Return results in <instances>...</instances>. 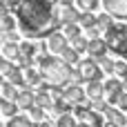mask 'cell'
I'll return each instance as SVG.
<instances>
[{"instance_id": "1", "label": "cell", "mask_w": 127, "mask_h": 127, "mask_svg": "<svg viewBox=\"0 0 127 127\" xmlns=\"http://www.w3.org/2000/svg\"><path fill=\"white\" fill-rule=\"evenodd\" d=\"M18 22L27 38H42L54 29L63 27V22L54 13V4L49 0H25L16 9Z\"/></svg>"}, {"instance_id": "2", "label": "cell", "mask_w": 127, "mask_h": 127, "mask_svg": "<svg viewBox=\"0 0 127 127\" xmlns=\"http://www.w3.org/2000/svg\"><path fill=\"white\" fill-rule=\"evenodd\" d=\"M36 60H38L40 71L49 85H69L71 65H67L63 58H56V54H54V56H40Z\"/></svg>"}, {"instance_id": "3", "label": "cell", "mask_w": 127, "mask_h": 127, "mask_svg": "<svg viewBox=\"0 0 127 127\" xmlns=\"http://www.w3.org/2000/svg\"><path fill=\"white\" fill-rule=\"evenodd\" d=\"M105 40L109 45V49L118 56L127 58V27L125 25H118L114 22L107 31H105Z\"/></svg>"}, {"instance_id": "4", "label": "cell", "mask_w": 127, "mask_h": 127, "mask_svg": "<svg viewBox=\"0 0 127 127\" xmlns=\"http://www.w3.org/2000/svg\"><path fill=\"white\" fill-rule=\"evenodd\" d=\"M54 13H56V18H58L63 25H67V22H78V18H80V9L74 7L71 0H60V2L54 7Z\"/></svg>"}, {"instance_id": "5", "label": "cell", "mask_w": 127, "mask_h": 127, "mask_svg": "<svg viewBox=\"0 0 127 127\" xmlns=\"http://www.w3.org/2000/svg\"><path fill=\"white\" fill-rule=\"evenodd\" d=\"M74 112H76V116H78V121H80V125H103L105 123V114L100 116V112H96L92 105L87 107L85 103H80V105H76L74 107Z\"/></svg>"}, {"instance_id": "6", "label": "cell", "mask_w": 127, "mask_h": 127, "mask_svg": "<svg viewBox=\"0 0 127 127\" xmlns=\"http://www.w3.org/2000/svg\"><path fill=\"white\" fill-rule=\"evenodd\" d=\"M45 38H47L49 51H51V54H56V56H60V54L69 47V38H67V33H65V31L54 29V31H51V33H47Z\"/></svg>"}, {"instance_id": "7", "label": "cell", "mask_w": 127, "mask_h": 127, "mask_svg": "<svg viewBox=\"0 0 127 127\" xmlns=\"http://www.w3.org/2000/svg\"><path fill=\"white\" fill-rule=\"evenodd\" d=\"M78 67H80V71H83V76H85V83L87 80H103V67L98 65V60L96 58H85V60H80L78 63Z\"/></svg>"}, {"instance_id": "8", "label": "cell", "mask_w": 127, "mask_h": 127, "mask_svg": "<svg viewBox=\"0 0 127 127\" xmlns=\"http://www.w3.org/2000/svg\"><path fill=\"white\" fill-rule=\"evenodd\" d=\"M63 96H65V98H67V100H69L74 107L87 100V92H85L80 85H71V83H69V87L65 89V94H63Z\"/></svg>"}, {"instance_id": "9", "label": "cell", "mask_w": 127, "mask_h": 127, "mask_svg": "<svg viewBox=\"0 0 127 127\" xmlns=\"http://www.w3.org/2000/svg\"><path fill=\"white\" fill-rule=\"evenodd\" d=\"M103 7L114 18H127V0H103Z\"/></svg>"}, {"instance_id": "10", "label": "cell", "mask_w": 127, "mask_h": 127, "mask_svg": "<svg viewBox=\"0 0 127 127\" xmlns=\"http://www.w3.org/2000/svg\"><path fill=\"white\" fill-rule=\"evenodd\" d=\"M42 83H45V76H42L40 67H38V69H33V65H31V67H27V69H25V85H27V87L38 89Z\"/></svg>"}, {"instance_id": "11", "label": "cell", "mask_w": 127, "mask_h": 127, "mask_svg": "<svg viewBox=\"0 0 127 127\" xmlns=\"http://www.w3.org/2000/svg\"><path fill=\"white\" fill-rule=\"evenodd\" d=\"M16 103H18V107L20 109H29L33 103H36V92L31 89V87H20V92H18V96H16Z\"/></svg>"}, {"instance_id": "12", "label": "cell", "mask_w": 127, "mask_h": 127, "mask_svg": "<svg viewBox=\"0 0 127 127\" xmlns=\"http://www.w3.org/2000/svg\"><path fill=\"white\" fill-rule=\"evenodd\" d=\"M103 114H105L107 123H112V125H127V114L121 107H112V103H109V107H107Z\"/></svg>"}, {"instance_id": "13", "label": "cell", "mask_w": 127, "mask_h": 127, "mask_svg": "<svg viewBox=\"0 0 127 127\" xmlns=\"http://www.w3.org/2000/svg\"><path fill=\"white\" fill-rule=\"evenodd\" d=\"M85 92H87V98L89 100L103 98L105 96V80H87L85 83Z\"/></svg>"}, {"instance_id": "14", "label": "cell", "mask_w": 127, "mask_h": 127, "mask_svg": "<svg viewBox=\"0 0 127 127\" xmlns=\"http://www.w3.org/2000/svg\"><path fill=\"white\" fill-rule=\"evenodd\" d=\"M107 49H109V45H107L105 38H92L89 40V47H87V54L92 58H98V56H105Z\"/></svg>"}, {"instance_id": "15", "label": "cell", "mask_w": 127, "mask_h": 127, "mask_svg": "<svg viewBox=\"0 0 127 127\" xmlns=\"http://www.w3.org/2000/svg\"><path fill=\"white\" fill-rule=\"evenodd\" d=\"M18 56H20V42L4 40V42H2V58H7V60H18Z\"/></svg>"}, {"instance_id": "16", "label": "cell", "mask_w": 127, "mask_h": 127, "mask_svg": "<svg viewBox=\"0 0 127 127\" xmlns=\"http://www.w3.org/2000/svg\"><path fill=\"white\" fill-rule=\"evenodd\" d=\"M18 103L16 100H11V98H0V114L4 116V118H11V116H16L18 114Z\"/></svg>"}, {"instance_id": "17", "label": "cell", "mask_w": 127, "mask_h": 127, "mask_svg": "<svg viewBox=\"0 0 127 127\" xmlns=\"http://www.w3.org/2000/svg\"><path fill=\"white\" fill-rule=\"evenodd\" d=\"M18 25H20V22H18V16H11V13H9V9H2L0 29H2V31H13Z\"/></svg>"}, {"instance_id": "18", "label": "cell", "mask_w": 127, "mask_h": 127, "mask_svg": "<svg viewBox=\"0 0 127 127\" xmlns=\"http://www.w3.org/2000/svg\"><path fill=\"white\" fill-rule=\"evenodd\" d=\"M18 92H20V87H18V85H13L11 80L2 78V83H0V94H2V98H11V100H16Z\"/></svg>"}, {"instance_id": "19", "label": "cell", "mask_w": 127, "mask_h": 127, "mask_svg": "<svg viewBox=\"0 0 127 127\" xmlns=\"http://www.w3.org/2000/svg\"><path fill=\"white\" fill-rule=\"evenodd\" d=\"M31 125H33V118L31 116H20V114L11 116L9 123H7V127H31Z\"/></svg>"}, {"instance_id": "20", "label": "cell", "mask_w": 127, "mask_h": 127, "mask_svg": "<svg viewBox=\"0 0 127 127\" xmlns=\"http://www.w3.org/2000/svg\"><path fill=\"white\" fill-rule=\"evenodd\" d=\"M78 123H80L78 116H71V112H65V114H60L56 118V125L58 127H74V125H78Z\"/></svg>"}, {"instance_id": "21", "label": "cell", "mask_w": 127, "mask_h": 127, "mask_svg": "<svg viewBox=\"0 0 127 127\" xmlns=\"http://www.w3.org/2000/svg\"><path fill=\"white\" fill-rule=\"evenodd\" d=\"M78 54H80L78 49H74V47H67V49L60 54V58H63L67 65H78V63H80V60H78Z\"/></svg>"}, {"instance_id": "22", "label": "cell", "mask_w": 127, "mask_h": 127, "mask_svg": "<svg viewBox=\"0 0 127 127\" xmlns=\"http://www.w3.org/2000/svg\"><path fill=\"white\" fill-rule=\"evenodd\" d=\"M96 25H98V29H100V31H107V29L114 25V16H112L109 11H105V13H100V16H98Z\"/></svg>"}, {"instance_id": "23", "label": "cell", "mask_w": 127, "mask_h": 127, "mask_svg": "<svg viewBox=\"0 0 127 127\" xmlns=\"http://www.w3.org/2000/svg\"><path fill=\"white\" fill-rule=\"evenodd\" d=\"M71 47L78 49V51H87V47H89V38H87L85 33H78V36L71 38Z\"/></svg>"}, {"instance_id": "24", "label": "cell", "mask_w": 127, "mask_h": 127, "mask_svg": "<svg viewBox=\"0 0 127 127\" xmlns=\"http://www.w3.org/2000/svg\"><path fill=\"white\" fill-rule=\"evenodd\" d=\"M96 60H98V65L103 67V71H105V74H114V69H116V60H112L107 54H105V56H98Z\"/></svg>"}, {"instance_id": "25", "label": "cell", "mask_w": 127, "mask_h": 127, "mask_svg": "<svg viewBox=\"0 0 127 127\" xmlns=\"http://www.w3.org/2000/svg\"><path fill=\"white\" fill-rule=\"evenodd\" d=\"M96 20H98V16H94V11H80V18H78V22H80V27L85 29V27H92V25H96Z\"/></svg>"}, {"instance_id": "26", "label": "cell", "mask_w": 127, "mask_h": 127, "mask_svg": "<svg viewBox=\"0 0 127 127\" xmlns=\"http://www.w3.org/2000/svg\"><path fill=\"white\" fill-rule=\"evenodd\" d=\"M63 31H65V33H67V38L71 40L74 36L83 33V27H80V22H67V25H63Z\"/></svg>"}, {"instance_id": "27", "label": "cell", "mask_w": 127, "mask_h": 127, "mask_svg": "<svg viewBox=\"0 0 127 127\" xmlns=\"http://www.w3.org/2000/svg\"><path fill=\"white\" fill-rule=\"evenodd\" d=\"M27 112H29V116L33 118V123H36V125H38L40 121H45V107H40V105H36V103H33Z\"/></svg>"}, {"instance_id": "28", "label": "cell", "mask_w": 127, "mask_h": 127, "mask_svg": "<svg viewBox=\"0 0 127 127\" xmlns=\"http://www.w3.org/2000/svg\"><path fill=\"white\" fill-rule=\"evenodd\" d=\"M98 4H103L100 0H76V7L80 11H96Z\"/></svg>"}, {"instance_id": "29", "label": "cell", "mask_w": 127, "mask_h": 127, "mask_svg": "<svg viewBox=\"0 0 127 127\" xmlns=\"http://www.w3.org/2000/svg\"><path fill=\"white\" fill-rule=\"evenodd\" d=\"M20 51H22V54H29V56H36L38 45L31 42V40H25V42H20Z\"/></svg>"}, {"instance_id": "30", "label": "cell", "mask_w": 127, "mask_h": 127, "mask_svg": "<svg viewBox=\"0 0 127 127\" xmlns=\"http://www.w3.org/2000/svg\"><path fill=\"white\" fill-rule=\"evenodd\" d=\"M33 60H36V56H29V54H22V51H20V56H18V60H16V63H18L22 69H27V67H31V65H33Z\"/></svg>"}, {"instance_id": "31", "label": "cell", "mask_w": 127, "mask_h": 127, "mask_svg": "<svg viewBox=\"0 0 127 127\" xmlns=\"http://www.w3.org/2000/svg\"><path fill=\"white\" fill-rule=\"evenodd\" d=\"M114 74L118 76V78H127V63L125 60H116V69H114Z\"/></svg>"}, {"instance_id": "32", "label": "cell", "mask_w": 127, "mask_h": 127, "mask_svg": "<svg viewBox=\"0 0 127 127\" xmlns=\"http://www.w3.org/2000/svg\"><path fill=\"white\" fill-rule=\"evenodd\" d=\"M83 33L92 40V38H98V33H100V29H98V25H92V27H85L83 29Z\"/></svg>"}, {"instance_id": "33", "label": "cell", "mask_w": 127, "mask_h": 127, "mask_svg": "<svg viewBox=\"0 0 127 127\" xmlns=\"http://www.w3.org/2000/svg\"><path fill=\"white\" fill-rule=\"evenodd\" d=\"M25 0H2V9H9V11H16Z\"/></svg>"}, {"instance_id": "34", "label": "cell", "mask_w": 127, "mask_h": 127, "mask_svg": "<svg viewBox=\"0 0 127 127\" xmlns=\"http://www.w3.org/2000/svg\"><path fill=\"white\" fill-rule=\"evenodd\" d=\"M116 105H118L123 112H127V92H123V94H121V98H118V103H116Z\"/></svg>"}, {"instance_id": "35", "label": "cell", "mask_w": 127, "mask_h": 127, "mask_svg": "<svg viewBox=\"0 0 127 127\" xmlns=\"http://www.w3.org/2000/svg\"><path fill=\"white\" fill-rule=\"evenodd\" d=\"M123 87H125V92H127V78H125V80H123Z\"/></svg>"}]
</instances>
